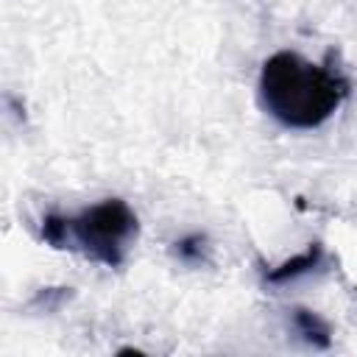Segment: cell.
<instances>
[{"label": "cell", "instance_id": "obj_3", "mask_svg": "<svg viewBox=\"0 0 357 357\" xmlns=\"http://www.w3.org/2000/svg\"><path fill=\"white\" fill-rule=\"evenodd\" d=\"M321 259H324V245H321V243H310V245H307L301 254H296L293 259H284L282 265L271 268V271L265 273V282H271V284H284V282H290V279H298V276L315 271V268L321 265Z\"/></svg>", "mask_w": 357, "mask_h": 357}, {"label": "cell", "instance_id": "obj_2", "mask_svg": "<svg viewBox=\"0 0 357 357\" xmlns=\"http://www.w3.org/2000/svg\"><path fill=\"white\" fill-rule=\"evenodd\" d=\"M139 220L123 198H106L73 218L47 212L39 226V237L59 251H75L89 262L120 268L128 245L137 240Z\"/></svg>", "mask_w": 357, "mask_h": 357}, {"label": "cell", "instance_id": "obj_6", "mask_svg": "<svg viewBox=\"0 0 357 357\" xmlns=\"http://www.w3.org/2000/svg\"><path fill=\"white\" fill-rule=\"evenodd\" d=\"M70 298V287H45L36 293V298L31 301V307H45V310H53L59 301Z\"/></svg>", "mask_w": 357, "mask_h": 357}, {"label": "cell", "instance_id": "obj_1", "mask_svg": "<svg viewBox=\"0 0 357 357\" xmlns=\"http://www.w3.org/2000/svg\"><path fill=\"white\" fill-rule=\"evenodd\" d=\"M259 106L287 128H315L349 95V81L329 64H310L293 50L265 59L257 84Z\"/></svg>", "mask_w": 357, "mask_h": 357}, {"label": "cell", "instance_id": "obj_4", "mask_svg": "<svg viewBox=\"0 0 357 357\" xmlns=\"http://www.w3.org/2000/svg\"><path fill=\"white\" fill-rule=\"evenodd\" d=\"M293 324L298 329V335L304 337V343L315 346V349H329L332 346V332H329V324L315 315L312 310L307 307H296L293 310Z\"/></svg>", "mask_w": 357, "mask_h": 357}, {"label": "cell", "instance_id": "obj_5", "mask_svg": "<svg viewBox=\"0 0 357 357\" xmlns=\"http://www.w3.org/2000/svg\"><path fill=\"white\" fill-rule=\"evenodd\" d=\"M206 251H209V245H206V237L204 234H187V237H181V240L173 243V254L181 262H187V265L206 262Z\"/></svg>", "mask_w": 357, "mask_h": 357}]
</instances>
